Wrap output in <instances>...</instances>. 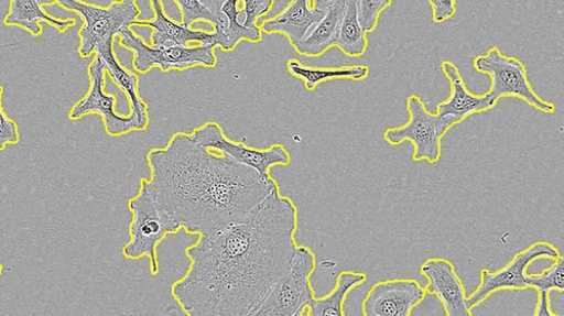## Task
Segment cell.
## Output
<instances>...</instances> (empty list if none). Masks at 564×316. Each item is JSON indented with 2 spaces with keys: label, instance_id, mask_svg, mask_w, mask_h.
Wrapping results in <instances>:
<instances>
[{
  "label": "cell",
  "instance_id": "cell-1",
  "mask_svg": "<svg viewBox=\"0 0 564 316\" xmlns=\"http://www.w3.org/2000/svg\"><path fill=\"white\" fill-rule=\"evenodd\" d=\"M297 211L278 186L243 219L200 235L171 293L189 316H251L288 271Z\"/></svg>",
  "mask_w": 564,
  "mask_h": 316
},
{
  "label": "cell",
  "instance_id": "cell-2",
  "mask_svg": "<svg viewBox=\"0 0 564 316\" xmlns=\"http://www.w3.org/2000/svg\"><path fill=\"white\" fill-rule=\"evenodd\" d=\"M155 205L172 230L207 235L247 217L276 187L271 176L206 149L184 132L148 154Z\"/></svg>",
  "mask_w": 564,
  "mask_h": 316
},
{
  "label": "cell",
  "instance_id": "cell-3",
  "mask_svg": "<svg viewBox=\"0 0 564 316\" xmlns=\"http://www.w3.org/2000/svg\"><path fill=\"white\" fill-rule=\"evenodd\" d=\"M315 255L308 247L296 246L286 273L276 281L251 316H300L315 297L310 276Z\"/></svg>",
  "mask_w": 564,
  "mask_h": 316
},
{
  "label": "cell",
  "instance_id": "cell-4",
  "mask_svg": "<svg viewBox=\"0 0 564 316\" xmlns=\"http://www.w3.org/2000/svg\"><path fill=\"white\" fill-rule=\"evenodd\" d=\"M62 8L76 12L83 20L78 31L80 44L78 54L88 57L99 48L113 43L121 30L131 26L140 9L135 2L119 1L108 7H98L80 0H57Z\"/></svg>",
  "mask_w": 564,
  "mask_h": 316
},
{
  "label": "cell",
  "instance_id": "cell-5",
  "mask_svg": "<svg viewBox=\"0 0 564 316\" xmlns=\"http://www.w3.org/2000/svg\"><path fill=\"white\" fill-rule=\"evenodd\" d=\"M128 207L132 214L129 226L130 239L123 247L122 253L127 259L132 260L148 257L150 274L156 275L159 272L156 247L166 235L174 231L161 216L148 179H141L139 192L129 200Z\"/></svg>",
  "mask_w": 564,
  "mask_h": 316
},
{
  "label": "cell",
  "instance_id": "cell-6",
  "mask_svg": "<svg viewBox=\"0 0 564 316\" xmlns=\"http://www.w3.org/2000/svg\"><path fill=\"white\" fill-rule=\"evenodd\" d=\"M118 35L120 45L133 52L132 66L139 73H147L153 67L169 72L184 70L198 65H217L214 44L153 46L147 44L130 26L121 30Z\"/></svg>",
  "mask_w": 564,
  "mask_h": 316
},
{
  "label": "cell",
  "instance_id": "cell-7",
  "mask_svg": "<svg viewBox=\"0 0 564 316\" xmlns=\"http://www.w3.org/2000/svg\"><path fill=\"white\" fill-rule=\"evenodd\" d=\"M474 67L491 77L488 95L497 102L501 97H516L543 112L555 111L554 105L543 100L532 88L523 63L502 54L498 47L494 46L485 55L477 56Z\"/></svg>",
  "mask_w": 564,
  "mask_h": 316
},
{
  "label": "cell",
  "instance_id": "cell-8",
  "mask_svg": "<svg viewBox=\"0 0 564 316\" xmlns=\"http://www.w3.org/2000/svg\"><path fill=\"white\" fill-rule=\"evenodd\" d=\"M406 107L410 113L409 121L401 127L387 129L383 139L391 145L410 141L413 145V161L436 163L442 154L441 140L449 128L436 113L426 110L417 95L408 97Z\"/></svg>",
  "mask_w": 564,
  "mask_h": 316
},
{
  "label": "cell",
  "instance_id": "cell-9",
  "mask_svg": "<svg viewBox=\"0 0 564 316\" xmlns=\"http://www.w3.org/2000/svg\"><path fill=\"white\" fill-rule=\"evenodd\" d=\"M105 73V64L100 56L96 55L88 66L89 90L73 106L68 118L77 120L86 115L97 113L104 120L106 132L113 137L147 129V126L131 112L129 116H121L115 111L116 96L104 91Z\"/></svg>",
  "mask_w": 564,
  "mask_h": 316
},
{
  "label": "cell",
  "instance_id": "cell-10",
  "mask_svg": "<svg viewBox=\"0 0 564 316\" xmlns=\"http://www.w3.org/2000/svg\"><path fill=\"white\" fill-rule=\"evenodd\" d=\"M189 135L206 149L227 155L234 161L256 170L262 176H269L272 166L290 163V155L283 145L278 143L265 149H258L248 146L242 141H231L226 138L223 129L216 122L204 123Z\"/></svg>",
  "mask_w": 564,
  "mask_h": 316
},
{
  "label": "cell",
  "instance_id": "cell-11",
  "mask_svg": "<svg viewBox=\"0 0 564 316\" xmlns=\"http://www.w3.org/2000/svg\"><path fill=\"white\" fill-rule=\"evenodd\" d=\"M560 255L561 253L554 244L546 241H538L525 250L517 253L514 258L500 270L489 272L487 269H482L480 271L479 286L467 297L469 308L473 309L478 306L497 291L528 288L525 270L529 264L542 258L556 260Z\"/></svg>",
  "mask_w": 564,
  "mask_h": 316
},
{
  "label": "cell",
  "instance_id": "cell-12",
  "mask_svg": "<svg viewBox=\"0 0 564 316\" xmlns=\"http://www.w3.org/2000/svg\"><path fill=\"white\" fill-rule=\"evenodd\" d=\"M426 292L413 279H394L378 282L362 302L365 316H409L422 302Z\"/></svg>",
  "mask_w": 564,
  "mask_h": 316
},
{
  "label": "cell",
  "instance_id": "cell-13",
  "mask_svg": "<svg viewBox=\"0 0 564 316\" xmlns=\"http://www.w3.org/2000/svg\"><path fill=\"white\" fill-rule=\"evenodd\" d=\"M420 271L427 279L425 292L437 295L447 316L471 315L464 285L449 260L430 258L423 262Z\"/></svg>",
  "mask_w": 564,
  "mask_h": 316
},
{
  "label": "cell",
  "instance_id": "cell-14",
  "mask_svg": "<svg viewBox=\"0 0 564 316\" xmlns=\"http://www.w3.org/2000/svg\"><path fill=\"white\" fill-rule=\"evenodd\" d=\"M442 70L451 83V96L448 99L437 103L436 115L444 123L452 128L468 116L487 111L497 103L488 92L474 95L465 86L458 68L451 62H442Z\"/></svg>",
  "mask_w": 564,
  "mask_h": 316
},
{
  "label": "cell",
  "instance_id": "cell-15",
  "mask_svg": "<svg viewBox=\"0 0 564 316\" xmlns=\"http://www.w3.org/2000/svg\"><path fill=\"white\" fill-rule=\"evenodd\" d=\"M154 13L152 20H135L132 25L149 26L153 30L151 34V45H187L189 42L200 44H214V32L195 30L170 19L164 10L161 0H150ZM215 45V44H214Z\"/></svg>",
  "mask_w": 564,
  "mask_h": 316
},
{
  "label": "cell",
  "instance_id": "cell-16",
  "mask_svg": "<svg viewBox=\"0 0 564 316\" xmlns=\"http://www.w3.org/2000/svg\"><path fill=\"white\" fill-rule=\"evenodd\" d=\"M310 0H292L278 15L256 23L264 33L284 34L295 47L323 18L325 11L310 7Z\"/></svg>",
  "mask_w": 564,
  "mask_h": 316
},
{
  "label": "cell",
  "instance_id": "cell-17",
  "mask_svg": "<svg viewBox=\"0 0 564 316\" xmlns=\"http://www.w3.org/2000/svg\"><path fill=\"white\" fill-rule=\"evenodd\" d=\"M112 44L113 43H109L99 48L96 55L100 56L102 59L106 73L110 76L112 81L124 92L130 103V112L148 127V106L139 95V78L134 73L119 63L113 53Z\"/></svg>",
  "mask_w": 564,
  "mask_h": 316
},
{
  "label": "cell",
  "instance_id": "cell-18",
  "mask_svg": "<svg viewBox=\"0 0 564 316\" xmlns=\"http://www.w3.org/2000/svg\"><path fill=\"white\" fill-rule=\"evenodd\" d=\"M344 12L345 0L334 1L325 10L323 18L294 47L296 52L305 56H318L333 46Z\"/></svg>",
  "mask_w": 564,
  "mask_h": 316
},
{
  "label": "cell",
  "instance_id": "cell-19",
  "mask_svg": "<svg viewBox=\"0 0 564 316\" xmlns=\"http://www.w3.org/2000/svg\"><path fill=\"white\" fill-rule=\"evenodd\" d=\"M40 21L48 23L62 33L75 24L74 19H59L47 14L39 0H11L9 12L3 19L6 25L19 26L33 36L42 33Z\"/></svg>",
  "mask_w": 564,
  "mask_h": 316
},
{
  "label": "cell",
  "instance_id": "cell-20",
  "mask_svg": "<svg viewBox=\"0 0 564 316\" xmlns=\"http://www.w3.org/2000/svg\"><path fill=\"white\" fill-rule=\"evenodd\" d=\"M240 0H227L220 8L223 13L221 19L214 26L215 47H220L223 51H231L241 40L249 42H259L261 40V30L256 24L246 26L239 21V15L242 10L238 9Z\"/></svg>",
  "mask_w": 564,
  "mask_h": 316
},
{
  "label": "cell",
  "instance_id": "cell-21",
  "mask_svg": "<svg viewBox=\"0 0 564 316\" xmlns=\"http://www.w3.org/2000/svg\"><path fill=\"white\" fill-rule=\"evenodd\" d=\"M366 274L343 271L338 274L334 288L321 298L314 297L307 305L308 316H344V303L347 294L356 286L366 282Z\"/></svg>",
  "mask_w": 564,
  "mask_h": 316
},
{
  "label": "cell",
  "instance_id": "cell-22",
  "mask_svg": "<svg viewBox=\"0 0 564 316\" xmlns=\"http://www.w3.org/2000/svg\"><path fill=\"white\" fill-rule=\"evenodd\" d=\"M289 72L301 78L307 90H313L319 83L336 79L348 78L360 80L368 76L369 68L366 65H352L341 67H310L301 64L296 59L288 62Z\"/></svg>",
  "mask_w": 564,
  "mask_h": 316
},
{
  "label": "cell",
  "instance_id": "cell-23",
  "mask_svg": "<svg viewBox=\"0 0 564 316\" xmlns=\"http://www.w3.org/2000/svg\"><path fill=\"white\" fill-rule=\"evenodd\" d=\"M334 45L351 57L361 56L366 52L367 36L358 20L356 0H345V12Z\"/></svg>",
  "mask_w": 564,
  "mask_h": 316
},
{
  "label": "cell",
  "instance_id": "cell-24",
  "mask_svg": "<svg viewBox=\"0 0 564 316\" xmlns=\"http://www.w3.org/2000/svg\"><path fill=\"white\" fill-rule=\"evenodd\" d=\"M554 264L538 274H527V283L529 287L535 288L539 293H549L564 291V259L560 255L554 260Z\"/></svg>",
  "mask_w": 564,
  "mask_h": 316
},
{
  "label": "cell",
  "instance_id": "cell-25",
  "mask_svg": "<svg viewBox=\"0 0 564 316\" xmlns=\"http://www.w3.org/2000/svg\"><path fill=\"white\" fill-rule=\"evenodd\" d=\"M391 4V0H356L358 20L366 33L372 32L380 14Z\"/></svg>",
  "mask_w": 564,
  "mask_h": 316
},
{
  "label": "cell",
  "instance_id": "cell-26",
  "mask_svg": "<svg viewBox=\"0 0 564 316\" xmlns=\"http://www.w3.org/2000/svg\"><path fill=\"white\" fill-rule=\"evenodd\" d=\"M182 13V23L191 26L195 21H205L215 26L221 17L212 13L200 0H174Z\"/></svg>",
  "mask_w": 564,
  "mask_h": 316
},
{
  "label": "cell",
  "instance_id": "cell-27",
  "mask_svg": "<svg viewBox=\"0 0 564 316\" xmlns=\"http://www.w3.org/2000/svg\"><path fill=\"white\" fill-rule=\"evenodd\" d=\"M3 94V87L0 86V151H2L7 144H15L19 142V130L17 123L10 119L3 111L1 106V97Z\"/></svg>",
  "mask_w": 564,
  "mask_h": 316
},
{
  "label": "cell",
  "instance_id": "cell-28",
  "mask_svg": "<svg viewBox=\"0 0 564 316\" xmlns=\"http://www.w3.org/2000/svg\"><path fill=\"white\" fill-rule=\"evenodd\" d=\"M243 2L242 14L245 19L242 24L246 26L256 25V21L263 17L271 9L274 0H240Z\"/></svg>",
  "mask_w": 564,
  "mask_h": 316
},
{
  "label": "cell",
  "instance_id": "cell-29",
  "mask_svg": "<svg viewBox=\"0 0 564 316\" xmlns=\"http://www.w3.org/2000/svg\"><path fill=\"white\" fill-rule=\"evenodd\" d=\"M435 23L444 22L456 12V0H429Z\"/></svg>",
  "mask_w": 564,
  "mask_h": 316
},
{
  "label": "cell",
  "instance_id": "cell-30",
  "mask_svg": "<svg viewBox=\"0 0 564 316\" xmlns=\"http://www.w3.org/2000/svg\"><path fill=\"white\" fill-rule=\"evenodd\" d=\"M535 316H560L555 312H553L550 307L549 293L541 292L539 293V299L536 303Z\"/></svg>",
  "mask_w": 564,
  "mask_h": 316
},
{
  "label": "cell",
  "instance_id": "cell-31",
  "mask_svg": "<svg viewBox=\"0 0 564 316\" xmlns=\"http://www.w3.org/2000/svg\"><path fill=\"white\" fill-rule=\"evenodd\" d=\"M227 0H200V2L216 17L220 15V8Z\"/></svg>",
  "mask_w": 564,
  "mask_h": 316
},
{
  "label": "cell",
  "instance_id": "cell-32",
  "mask_svg": "<svg viewBox=\"0 0 564 316\" xmlns=\"http://www.w3.org/2000/svg\"><path fill=\"white\" fill-rule=\"evenodd\" d=\"M336 0H313L312 8L325 11Z\"/></svg>",
  "mask_w": 564,
  "mask_h": 316
},
{
  "label": "cell",
  "instance_id": "cell-33",
  "mask_svg": "<svg viewBox=\"0 0 564 316\" xmlns=\"http://www.w3.org/2000/svg\"><path fill=\"white\" fill-rule=\"evenodd\" d=\"M57 0H39L42 6H50L56 3Z\"/></svg>",
  "mask_w": 564,
  "mask_h": 316
},
{
  "label": "cell",
  "instance_id": "cell-34",
  "mask_svg": "<svg viewBox=\"0 0 564 316\" xmlns=\"http://www.w3.org/2000/svg\"><path fill=\"white\" fill-rule=\"evenodd\" d=\"M122 1H128V2H135V0H122Z\"/></svg>",
  "mask_w": 564,
  "mask_h": 316
},
{
  "label": "cell",
  "instance_id": "cell-35",
  "mask_svg": "<svg viewBox=\"0 0 564 316\" xmlns=\"http://www.w3.org/2000/svg\"><path fill=\"white\" fill-rule=\"evenodd\" d=\"M1 273H2V265L0 264V275H1Z\"/></svg>",
  "mask_w": 564,
  "mask_h": 316
}]
</instances>
